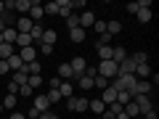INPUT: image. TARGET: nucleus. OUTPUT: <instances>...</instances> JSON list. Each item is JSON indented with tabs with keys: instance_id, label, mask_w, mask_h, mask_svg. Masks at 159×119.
I'll return each instance as SVG.
<instances>
[{
	"instance_id": "1",
	"label": "nucleus",
	"mask_w": 159,
	"mask_h": 119,
	"mask_svg": "<svg viewBox=\"0 0 159 119\" xmlns=\"http://www.w3.org/2000/svg\"><path fill=\"white\" fill-rule=\"evenodd\" d=\"M96 72L98 74H101V77H106L109 79V82H111V79L114 77H117V64H114V61H101V64H98V69H96Z\"/></svg>"
},
{
	"instance_id": "2",
	"label": "nucleus",
	"mask_w": 159,
	"mask_h": 119,
	"mask_svg": "<svg viewBox=\"0 0 159 119\" xmlns=\"http://www.w3.org/2000/svg\"><path fill=\"white\" fill-rule=\"evenodd\" d=\"M64 101H66L69 111H88V98L82 95H72V98H64Z\"/></svg>"
},
{
	"instance_id": "3",
	"label": "nucleus",
	"mask_w": 159,
	"mask_h": 119,
	"mask_svg": "<svg viewBox=\"0 0 159 119\" xmlns=\"http://www.w3.org/2000/svg\"><path fill=\"white\" fill-rule=\"evenodd\" d=\"M19 58H21L24 64H32V61H37V48L34 45H29V48H19Z\"/></svg>"
},
{
	"instance_id": "4",
	"label": "nucleus",
	"mask_w": 159,
	"mask_h": 119,
	"mask_svg": "<svg viewBox=\"0 0 159 119\" xmlns=\"http://www.w3.org/2000/svg\"><path fill=\"white\" fill-rule=\"evenodd\" d=\"M32 27H34V21H32L29 16L16 19V32H19V34H29V32H32Z\"/></svg>"
},
{
	"instance_id": "5",
	"label": "nucleus",
	"mask_w": 159,
	"mask_h": 119,
	"mask_svg": "<svg viewBox=\"0 0 159 119\" xmlns=\"http://www.w3.org/2000/svg\"><path fill=\"white\" fill-rule=\"evenodd\" d=\"M151 90H154V87H151V82H148V79H138L135 87H133V98H135V95H148Z\"/></svg>"
},
{
	"instance_id": "6",
	"label": "nucleus",
	"mask_w": 159,
	"mask_h": 119,
	"mask_svg": "<svg viewBox=\"0 0 159 119\" xmlns=\"http://www.w3.org/2000/svg\"><path fill=\"white\" fill-rule=\"evenodd\" d=\"M133 103L138 106V111H141V114H146V111H151V108H154L148 95H135V98H133Z\"/></svg>"
},
{
	"instance_id": "7",
	"label": "nucleus",
	"mask_w": 159,
	"mask_h": 119,
	"mask_svg": "<svg viewBox=\"0 0 159 119\" xmlns=\"http://www.w3.org/2000/svg\"><path fill=\"white\" fill-rule=\"evenodd\" d=\"M101 103H103V106H111V103H117V90H114L111 85H109L106 90H101Z\"/></svg>"
},
{
	"instance_id": "8",
	"label": "nucleus",
	"mask_w": 159,
	"mask_h": 119,
	"mask_svg": "<svg viewBox=\"0 0 159 119\" xmlns=\"http://www.w3.org/2000/svg\"><path fill=\"white\" fill-rule=\"evenodd\" d=\"M27 16H29V19H32V21H34V24H37V21H40V19L45 16V13H43V6H40L37 0H32V8H29V13H27Z\"/></svg>"
},
{
	"instance_id": "9",
	"label": "nucleus",
	"mask_w": 159,
	"mask_h": 119,
	"mask_svg": "<svg viewBox=\"0 0 159 119\" xmlns=\"http://www.w3.org/2000/svg\"><path fill=\"white\" fill-rule=\"evenodd\" d=\"M34 111H37V114H45L48 111V108H51V103H48V98L45 95H34Z\"/></svg>"
},
{
	"instance_id": "10",
	"label": "nucleus",
	"mask_w": 159,
	"mask_h": 119,
	"mask_svg": "<svg viewBox=\"0 0 159 119\" xmlns=\"http://www.w3.org/2000/svg\"><path fill=\"white\" fill-rule=\"evenodd\" d=\"M27 79H29V74H27V69H19V72H11V82H16V85L19 87H21V85H27Z\"/></svg>"
},
{
	"instance_id": "11",
	"label": "nucleus",
	"mask_w": 159,
	"mask_h": 119,
	"mask_svg": "<svg viewBox=\"0 0 159 119\" xmlns=\"http://www.w3.org/2000/svg\"><path fill=\"white\" fill-rule=\"evenodd\" d=\"M72 13H74V8H72V0H58V16L69 19Z\"/></svg>"
},
{
	"instance_id": "12",
	"label": "nucleus",
	"mask_w": 159,
	"mask_h": 119,
	"mask_svg": "<svg viewBox=\"0 0 159 119\" xmlns=\"http://www.w3.org/2000/svg\"><path fill=\"white\" fill-rule=\"evenodd\" d=\"M93 24H96V16H93L90 11L80 13V29H88V27H93Z\"/></svg>"
},
{
	"instance_id": "13",
	"label": "nucleus",
	"mask_w": 159,
	"mask_h": 119,
	"mask_svg": "<svg viewBox=\"0 0 159 119\" xmlns=\"http://www.w3.org/2000/svg\"><path fill=\"white\" fill-rule=\"evenodd\" d=\"M58 79H61V82H69V79L74 77V72H72V66H69V64H61V66H58V74H56Z\"/></svg>"
},
{
	"instance_id": "14",
	"label": "nucleus",
	"mask_w": 159,
	"mask_h": 119,
	"mask_svg": "<svg viewBox=\"0 0 159 119\" xmlns=\"http://www.w3.org/2000/svg\"><path fill=\"white\" fill-rule=\"evenodd\" d=\"M13 53H16V45H11V42H3V45H0V61H8Z\"/></svg>"
},
{
	"instance_id": "15",
	"label": "nucleus",
	"mask_w": 159,
	"mask_h": 119,
	"mask_svg": "<svg viewBox=\"0 0 159 119\" xmlns=\"http://www.w3.org/2000/svg\"><path fill=\"white\" fill-rule=\"evenodd\" d=\"M56 40H58V34H56V29H51V27H48L45 29V32H43V45H56Z\"/></svg>"
},
{
	"instance_id": "16",
	"label": "nucleus",
	"mask_w": 159,
	"mask_h": 119,
	"mask_svg": "<svg viewBox=\"0 0 159 119\" xmlns=\"http://www.w3.org/2000/svg\"><path fill=\"white\" fill-rule=\"evenodd\" d=\"M127 56H130V53H127L125 48H119V45H117V48H111V61H114V64H122Z\"/></svg>"
},
{
	"instance_id": "17",
	"label": "nucleus",
	"mask_w": 159,
	"mask_h": 119,
	"mask_svg": "<svg viewBox=\"0 0 159 119\" xmlns=\"http://www.w3.org/2000/svg\"><path fill=\"white\" fill-rule=\"evenodd\" d=\"M88 111H93L96 117H101V114L106 111V106L101 103V98H96V101H88Z\"/></svg>"
},
{
	"instance_id": "18",
	"label": "nucleus",
	"mask_w": 159,
	"mask_h": 119,
	"mask_svg": "<svg viewBox=\"0 0 159 119\" xmlns=\"http://www.w3.org/2000/svg\"><path fill=\"white\" fill-rule=\"evenodd\" d=\"M85 29H80V27H74V29H69V40H72V42H82V40H85Z\"/></svg>"
},
{
	"instance_id": "19",
	"label": "nucleus",
	"mask_w": 159,
	"mask_h": 119,
	"mask_svg": "<svg viewBox=\"0 0 159 119\" xmlns=\"http://www.w3.org/2000/svg\"><path fill=\"white\" fill-rule=\"evenodd\" d=\"M151 16H154V11H151V8H138V13H135V19H138L141 24L151 21Z\"/></svg>"
},
{
	"instance_id": "20",
	"label": "nucleus",
	"mask_w": 159,
	"mask_h": 119,
	"mask_svg": "<svg viewBox=\"0 0 159 119\" xmlns=\"http://www.w3.org/2000/svg\"><path fill=\"white\" fill-rule=\"evenodd\" d=\"M6 64H8V69H11V72H19V69L24 66V61H21V58H19V53H13V56L8 58Z\"/></svg>"
},
{
	"instance_id": "21",
	"label": "nucleus",
	"mask_w": 159,
	"mask_h": 119,
	"mask_svg": "<svg viewBox=\"0 0 159 119\" xmlns=\"http://www.w3.org/2000/svg\"><path fill=\"white\" fill-rule=\"evenodd\" d=\"M16 98H19V95H11V93H6V98L0 101V103H3V111H6V108H8V111H11V108H16Z\"/></svg>"
},
{
	"instance_id": "22",
	"label": "nucleus",
	"mask_w": 159,
	"mask_h": 119,
	"mask_svg": "<svg viewBox=\"0 0 159 119\" xmlns=\"http://www.w3.org/2000/svg\"><path fill=\"white\" fill-rule=\"evenodd\" d=\"M130 101H133V93L130 90H119L117 93V103H119V106H127Z\"/></svg>"
},
{
	"instance_id": "23",
	"label": "nucleus",
	"mask_w": 159,
	"mask_h": 119,
	"mask_svg": "<svg viewBox=\"0 0 159 119\" xmlns=\"http://www.w3.org/2000/svg\"><path fill=\"white\" fill-rule=\"evenodd\" d=\"M98 56H101V61H111V45H96Z\"/></svg>"
},
{
	"instance_id": "24",
	"label": "nucleus",
	"mask_w": 159,
	"mask_h": 119,
	"mask_svg": "<svg viewBox=\"0 0 159 119\" xmlns=\"http://www.w3.org/2000/svg\"><path fill=\"white\" fill-rule=\"evenodd\" d=\"M58 93H61V98H72V95H74L72 82H61V85H58Z\"/></svg>"
},
{
	"instance_id": "25",
	"label": "nucleus",
	"mask_w": 159,
	"mask_h": 119,
	"mask_svg": "<svg viewBox=\"0 0 159 119\" xmlns=\"http://www.w3.org/2000/svg\"><path fill=\"white\" fill-rule=\"evenodd\" d=\"M77 85H80V90H90V87H93V77L82 74V77H77Z\"/></svg>"
},
{
	"instance_id": "26",
	"label": "nucleus",
	"mask_w": 159,
	"mask_h": 119,
	"mask_svg": "<svg viewBox=\"0 0 159 119\" xmlns=\"http://www.w3.org/2000/svg\"><path fill=\"white\" fill-rule=\"evenodd\" d=\"M16 37H19V32H16V29H3V42H11V45H13V42H16Z\"/></svg>"
},
{
	"instance_id": "27",
	"label": "nucleus",
	"mask_w": 159,
	"mask_h": 119,
	"mask_svg": "<svg viewBox=\"0 0 159 119\" xmlns=\"http://www.w3.org/2000/svg\"><path fill=\"white\" fill-rule=\"evenodd\" d=\"M43 13H45V16H56V13H58V0L45 3V6H43Z\"/></svg>"
},
{
	"instance_id": "28",
	"label": "nucleus",
	"mask_w": 159,
	"mask_h": 119,
	"mask_svg": "<svg viewBox=\"0 0 159 119\" xmlns=\"http://www.w3.org/2000/svg\"><path fill=\"white\" fill-rule=\"evenodd\" d=\"M106 32L109 34H119L122 32V24H119L117 19H111V21H106Z\"/></svg>"
},
{
	"instance_id": "29",
	"label": "nucleus",
	"mask_w": 159,
	"mask_h": 119,
	"mask_svg": "<svg viewBox=\"0 0 159 119\" xmlns=\"http://www.w3.org/2000/svg\"><path fill=\"white\" fill-rule=\"evenodd\" d=\"M130 61L133 64H135V66H141V64H148V53H133V56H130Z\"/></svg>"
},
{
	"instance_id": "30",
	"label": "nucleus",
	"mask_w": 159,
	"mask_h": 119,
	"mask_svg": "<svg viewBox=\"0 0 159 119\" xmlns=\"http://www.w3.org/2000/svg\"><path fill=\"white\" fill-rule=\"evenodd\" d=\"M93 87H98V90H106V87H109V79L101 77V74H96V77H93Z\"/></svg>"
},
{
	"instance_id": "31",
	"label": "nucleus",
	"mask_w": 159,
	"mask_h": 119,
	"mask_svg": "<svg viewBox=\"0 0 159 119\" xmlns=\"http://www.w3.org/2000/svg\"><path fill=\"white\" fill-rule=\"evenodd\" d=\"M24 69H27V74H40V72H43V64L32 61V64H24Z\"/></svg>"
},
{
	"instance_id": "32",
	"label": "nucleus",
	"mask_w": 159,
	"mask_h": 119,
	"mask_svg": "<svg viewBox=\"0 0 159 119\" xmlns=\"http://www.w3.org/2000/svg\"><path fill=\"white\" fill-rule=\"evenodd\" d=\"M29 8H32V0H16V11H21L24 16L29 13Z\"/></svg>"
},
{
	"instance_id": "33",
	"label": "nucleus",
	"mask_w": 159,
	"mask_h": 119,
	"mask_svg": "<svg viewBox=\"0 0 159 119\" xmlns=\"http://www.w3.org/2000/svg\"><path fill=\"white\" fill-rule=\"evenodd\" d=\"M122 111H125V114H127V117H130V119H133V117H138V114H141V111H138V106H135V103H133V101L127 103V106H122Z\"/></svg>"
},
{
	"instance_id": "34",
	"label": "nucleus",
	"mask_w": 159,
	"mask_h": 119,
	"mask_svg": "<svg viewBox=\"0 0 159 119\" xmlns=\"http://www.w3.org/2000/svg\"><path fill=\"white\" fill-rule=\"evenodd\" d=\"M27 85H29V87H32V90H34V87H40V85H43V77H40V74H29Z\"/></svg>"
},
{
	"instance_id": "35",
	"label": "nucleus",
	"mask_w": 159,
	"mask_h": 119,
	"mask_svg": "<svg viewBox=\"0 0 159 119\" xmlns=\"http://www.w3.org/2000/svg\"><path fill=\"white\" fill-rule=\"evenodd\" d=\"M48 103H51V106H53V103H58V101H64V98H61V93H58V90H48Z\"/></svg>"
},
{
	"instance_id": "36",
	"label": "nucleus",
	"mask_w": 159,
	"mask_h": 119,
	"mask_svg": "<svg viewBox=\"0 0 159 119\" xmlns=\"http://www.w3.org/2000/svg\"><path fill=\"white\" fill-rule=\"evenodd\" d=\"M66 27H69V29H74V27H80V13H72V16L66 19Z\"/></svg>"
},
{
	"instance_id": "37",
	"label": "nucleus",
	"mask_w": 159,
	"mask_h": 119,
	"mask_svg": "<svg viewBox=\"0 0 159 119\" xmlns=\"http://www.w3.org/2000/svg\"><path fill=\"white\" fill-rule=\"evenodd\" d=\"M96 45H111V34H109V32L98 34V42H96Z\"/></svg>"
},
{
	"instance_id": "38",
	"label": "nucleus",
	"mask_w": 159,
	"mask_h": 119,
	"mask_svg": "<svg viewBox=\"0 0 159 119\" xmlns=\"http://www.w3.org/2000/svg\"><path fill=\"white\" fill-rule=\"evenodd\" d=\"M19 95L29 98V95H34V90H32V87H29V85H21V87H19Z\"/></svg>"
},
{
	"instance_id": "39",
	"label": "nucleus",
	"mask_w": 159,
	"mask_h": 119,
	"mask_svg": "<svg viewBox=\"0 0 159 119\" xmlns=\"http://www.w3.org/2000/svg\"><path fill=\"white\" fill-rule=\"evenodd\" d=\"M93 29H96L98 34H103V32H106V21H98V19H96V24H93Z\"/></svg>"
},
{
	"instance_id": "40",
	"label": "nucleus",
	"mask_w": 159,
	"mask_h": 119,
	"mask_svg": "<svg viewBox=\"0 0 159 119\" xmlns=\"http://www.w3.org/2000/svg\"><path fill=\"white\" fill-rule=\"evenodd\" d=\"M48 85H51V90H58V85H61V79H58V77H51V79H48Z\"/></svg>"
},
{
	"instance_id": "41",
	"label": "nucleus",
	"mask_w": 159,
	"mask_h": 119,
	"mask_svg": "<svg viewBox=\"0 0 159 119\" xmlns=\"http://www.w3.org/2000/svg\"><path fill=\"white\" fill-rule=\"evenodd\" d=\"M106 108L114 114V117H117V114H122V106H119V103H111V106H106Z\"/></svg>"
},
{
	"instance_id": "42",
	"label": "nucleus",
	"mask_w": 159,
	"mask_h": 119,
	"mask_svg": "<svg viewBox=\"0 0 159 119\" xmlns=\"http://www.w3.org/2000/svg\"><path fill=\"white\" fill-rule=\"evenodd\" d=\"M8 93H11V95H19V85L16 82H8Z\"/></svg>"
},
{
	"instance_id": "43",
	"label": "nucleus",
	"mask_w": 159,
	"mask_h": 119,
	"mask_svg": "<svg viewBox=\"0 0 159 119\" xmlns=\"http://www.w3.org/2000/svg\"><path fill=\"white\" fill-rule=\"evenodd\" d=\"M148 82H151V87H154V85H159V74H157V72H151V77H148Z\"/></svg>"
},
{
	"instance_id": "44",
	"label": "nucleus",
	"mask_w": 159,
	"mask_h": 119,
	"mask_svg": "<svg viewBox=\"0 0 159 119\" xmlns=\"http://www.w3.org/2000/svg\"><path fill=\"white\" fill-rule=\"evenodd\" d=\"M72 8H85V0H72Z\"/></svg>"
},
{
	"instance_id": "45",
	"label": "nucleus",
	"mask_w": 159,
	"mask_h": 119,
	"mask_svg": "<svg viewBox=\"0 0 159 119\" xmlns=\"http://www.w3.org/2000/svg\"><path fill=\"white\" fill-rule=\"evenodd\" d=\"M138 8H151V0H138Z\"/></svg>"
},
{
	"instance_id": "46",
	"label": "nucleus",
	"mask_w": 159,
	"mask_h": 119,
	"mask_svg": "<svg viewBox=\"0 0 159 119\" xmlns=\"http://www.w3.org/2000/svg\"><path fill=\"white\" fill-rule=\"evenodd\" d=\"M127 11H130V13H138V3H127Z\"/></svg>"
},
{
	"instance_id": "47",
	"label": "nucleus",
	"mask_w": 159,
	"mask_h": 119,
	"mask_svg": "<svg viewBox=\"0 0 159 119\" xmlns=\"http://www.w3.org/2000/svg\"><path fill=\"white\" fill-rule=\"evenodd\" d=\"M143 117H146V119H157L159 114H157V111H154V108H151V111H146V114H143Z\"/></svg>"
},
{
	"instance_id": "48",
	"label": "nucleus",
	"mask_w": 159,
	"mask_h": 119,
	"mask_svg": "<svg viewBox=\"0 0 159 119\" xmlns=\"http://www.w3.org/2000/svg\"><path fill=\"white\" fill-rule=\"evenodd\" d=\"M6 72H11V69H8V64H6V61H0V74H6Z\"/></svg>"
},
{
	"instance_id": "49",
	"label": "nucleus",
	"mask_w": 159,
	"mask_h": 119,
	"mask_svg": "<svg viewBox=\"0 0 159 119\" xmlns=\"http://www.w3.org/2000/svg\"><path fill=\"white\" fill-rule=\"evenodd\" d=\"M11 119H27V117H24V114H19V111H13V114H11Z\"/></svg>"
},
{
	"instance_id": "50",
	"label": "nucleus",
	"mask_w": 159,
	"mask_h": 119,
	"mask_svg": "<svg viewBox=\"0 0 159 119\" xmlns=\"http://www.w3.org/2000/svg\"><path fill=\"white\" fill-rule=\"evenodd\" d=\"M117 119H130V117H127V114L122 111V114H117Z\"/></svg>"
},
{
	"instance_id": "51",
	"label": "nucleus",
	"mask_w": 159,
	"mask_h": 119,
	"mask_svg": "<svg viewBox=\"0 0 159 119\" xmlns=\"http://www.w3.org/2000/svg\"><path fill=\"white\" fill-rule=\"evenodd\" d=\"M3 29H6V21H3V19H0V32H3Z\"/></svg>"
},
{
	"instance_id": "52",
	"label": "nucleus",
	"mask_w": 159,
	"mask_h": 119,
	"mask_svg": "<svg viewBox=\"0 0 159 119\" xmlns=\"http://www.w3.org/2000/svg\"><path fill=\"white\" fill-rule=\"evenodd\" d=\"M3 11H6V8H3V0H0V16H3Z\"/></svg>"
},
{
	"instance_id": "53",
	"label": "nucleus",
	"mask_w": 159,
	"mask_h": 119,
	"mask_svg": "<svg viewBox=\"0 0 159 119\" xmlns=\"http://www.w3.org/2000/svg\"><path fill=\"white\" fill-rule=\"evenodd\" d=\"M51 119H61V117H56V114H51Z\"/></svg>"
},
{
	"instance_id": "54",
	"label": "nucleus",
	"mask_w": 159,
	"mask_h": 119,
	"mask_svg": "<svg viewBox=\"0 0 159 119\" xmlns=\"http://www.w3.org/2000/svg\"><path fill=\"white\" fill-rule=\"evenodd\" d=\"M0 45H3V32H0Z\"/></svg>"
},
{
	"instance_id": "55",
	"label": "nucleus",
	"mask_w": 159,
	"mask_h": 119,
	"mask_svg": "<svg viewBox=\"0 0 159 119\" xmlns=\"http://www.w3.org/2000/svg\"><path fill=\"white\" fill-rule=\"evenodd\" d=\"M0 114H3V103H0Z\"/></svg>"
},
{
	"instance_id": "56",
	"label": "nucleus",
	"mask_w": 159,
	"mask_h": 119,
	"mask_svg": "<svg viewBox=\"0 0 159 119\" xmlns=\"http://www.w3.org/2000/svg\"><path fill=\"white\" fill-rule=\"evenodd\" d=\"M93 119H101V117H93Z\"/></svg>"
}]
</instances>
